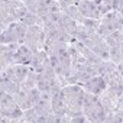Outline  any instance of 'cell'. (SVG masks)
Listing matches in <instances>:
<instances>
[{
  "mask_svg": "<svg viewBox=\"0 0 123 123\" xmlns=\"http://www.w3.org/2000/svg\"><path fill=\"white\" fill-rule=\"evenodd\" d=\"M28 70H29V65H23V64H12V65H9L3 73H5V75H6L7 78H10L12 81L20 84V83L23 81V78L26 77Z\"/></svg>",
  "mask_w": 123,
  "mask_h": 123,
  "instance_id": "2",
  "label": "cell"
},
{
  "mask_svg": "<svg viewBox=\"0 0 123 123\" xmlns=\"http://www.w3.org/2000/svg\"><path fill=\"white\" fill-rule=\"evenodd\" d=\"M6 2H9V0H0V5H2V3H6Z\"/></svg>",
  "mask_w": 123,
  "mask_h": 123,
  "instance_id": "15",
  "label": "cell"
},
{
  "mask_svg": "<svg viewBox=\"0 0 123 123\" xmlns=\"http://www.w3.org/2000/svg\"><path fill=\"white\" fill-rule=\"evenodd\" d=\"M77 7L84 18H90V19H100L101 18L98 6L94 2H91V0H80L77 3Z\"/></svg>",
  "mask_w": 123,
  "mask_h": 123,
  "instance_id": "3",
  "label": "cell"
},
{
  "mask_svg": "<svg viewBox=\"0 0 123 123\" xmlns=\"http://www.w3.org/2000/svg\"><path fill=\"white\" fill-rule=\"evenodd\" d=\"M48 58V54L45 52V49H39V51H35L32 54V59H31V64L29 67L32 70H35L36 73H41L42 70V65L45 62V59Z\"/></svg>",
  "mask_w": 123,
  "mask_h": 123,
  "instance_id": "7",
  "label": "cell"
},
{
  "mask_svg": "<svg viewBox=\"0 0 123 123\" xmlns=\"http://www.w3.org/2000/svg\"><path fill=\"white\" fill-rule=\"evenodd\" d=\"M109 59L114 64H120L123 55H122V45H114L109 48Z\"/></svg>",
  "mask_w": 123,
  "mask_h": 123,
  "instance_id": "12",
  "label": "cell"
},
{
  "mask_svg": "<svg viewBox=\"0 0 123 123\" xmlns=\"http://www.w3.org/2000/svg\"><path fill=\"white\" fill-rule=\"evenodd\" d=\"M5 29H6V26H5V25H3L2 22H0V33H2V32H3Z\"/></svg>",
  "mask_w": 123,
  "mask_h": 123,
  "instance_id": "14",
  "label": "cell"
},
{
  "mask_svg": "<svg viewBox=\"0 0 123 123\" xmlns=\"http://www.w3.org/2000/svg\"><path fill=\"white\" fill-rule=\"evenodd\" d=\"M81 87H83L84 91H88V93H91V94L98 96V94L107 87V84H106V81H104V78H103L101 75H94V77L90 78L88 81L83 83Z\"/></svg>",
  "mask_w": 123,
  "mask_h": 123,
  "instance_id": "4",
  "label": "cell"
},
{
  "mask_svg": "<svg viewBox=\"0 0 123 123\" xmlns=\"http://www.w3.org/2000/svg\"><path fill=\"white\" fill-rule=\"evenodd\" d=\"M122 36H123L122 31H113L109 36L104 38V41L110 48V46H114V45H122Z\"/></svg>",
  "mask_w": 123,
  "mask_h": 123,
  "instance_id": "13",
  "label": "cell"
},
{
  "mask_svg": "<svg viewBox=\"0 0 123 123\" xmlns=\"http://www.w3.org/2000/svg\"><path fill=\"white\" fill-rule=\"evenodd\" d=\"M7 28L12 31V33H13V36H15V41H16L18 43H22V42H23V39H25V35H26L28 26H26L25 23H22V22L16 20V22H13V23L7 25Z\"/></svg>",
  "mask_w": 123,
  "mask_h": 123,
  "instance_id": "6",
  "label": "cell"
},
{
  "mask_svg": "<svg viewBox=\"0 0 123 123\" xmlns=\"http://www.w3.org/2000/svg\"><path fill=\"white\" fill-rule=\"evenodd\" d=\"M32 51L25 46L23 43L19 45V48L13 52L12 56V64H23V65H29L31 64V59H32Z\"/></svg>",
  "mask_w": 123,
  "mask_h": 123,
  "instance_id": "5",
  "label": "cell"
},
{
  "mask_svg": "<svg viewBox=\"0 0 123 123\" xmlns=\"http://www.w3.org/2000/svg\"><path fill=\"white\" fill-rule=\"evenodd\" d=\"M45 33H43V29L38 25H32V26H28V31H26V35H25V39H23V45L28 46L32 52L35 51H39V49H43V43H45Z\"/></svg>",
  "mask_w": 123,
  "mask_h": 123,
  "instance_id": "1",
  "label": "cell"
},
{
  "mask_svg": "<svg viewBox=\"0 0 123 123\" xmlns=\"http://www.w3.org/2000/svg\"><path fill=\"white\" fill-rule=\"evenodd\" d=\"M33 87H36V71L29 67L26 77L20 83V90H31Z\"/></svg>",
  "mask_w": 123,
  "mask_h": 123,
  "instance_id": "10",
  "label": "cell"
},
{
  "mask_svg": "<svg viewBox=\"0 0 123 123\" xmlns=\"http://www.w3.org/2000/svg\"><path fill=\"white\" fill-rule=\"evenodd\" d=\"M62 12H64L65 15H68V16H70L73 20H75L77 23H81L83 19H84V16H83L81 12L78 10L77 5H70V6H67L65 9H62Z\"/></svg>",
  "mask_w": 123,
  "mask_h": 123,
  "instance_id": "11",
  "label": "cell"
},
{
  "mask_svg": "<svg viewBox=\"0 0 123 123\" xmlns=\"http://www.w3.org/2000/svg\"><path fill=\"white\" fill-rule=\"evenodd\" d=\"M58 25H59V26H62V29H64L68 35L74 36L75 29H77V25H78V23H77L75 20H73L68 15H65V13L62 12V15H61V19H59Z\"/></svg>",
  "mask_w": 123,
  "mask_h": 123,
  "instance_id": "9",
  "label": "cell"
},
{
  "mask_svg": "<svg viewBox=\"0 0 123 123\" xmlns=\"http://www.w3.org/2000/svg\"><path fill=\"white\" fill-rule=\"evenodd\" d=\"M91 2H94V0H91Z\"/></svg>",
  "mask_w": 123,
  "mask_h": 123,
  "instance_id": "16",
  "label": "cell"
},
{
  "mask_svg": "<svg viewBox=\"0 0 123 123\" xmlns=\"http://www.w3.org/2000/svg\"><path fill=\"white\" fill-rule=\"evenodd\" d=\"M12 96H13V98H15L16 104H18L22 110H26V109L33 107V104H32V101H31V97H29V91H28V90H19L18 93H15V94H12Z\"/></svg>",
  "mask_w": 123,
  "mask_h": 123,
  "instance_id": "8",
  "label": "cell"
}]
</instances>
